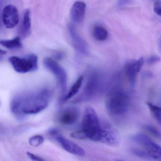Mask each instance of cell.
Listing matches in <instances>:
<instances>
[{
  "mask_svg": "<svg viewBox=\"0 0 161 161\" xmlns=\"http://www.w3.org/2000/svg\"><path fill=\"white\" fill-rule=\"evenodd\" d=\"M102 78L98 73L93 72L87 77L84 88L74 102L81 103L91 100L100 91L102 87Z\"/></svg>",
  "mask_w": 161,
  "mask_h": 161,
  "instance_id": "obj_4",
  "label": "cell"
},
{
  "mask_svg": "<svg viewBox=\"0 0 161 161\" xmlns=\"http://www.w3.org/2000/svg\"><path fill=\"white\" fill-rule=\"evenodd\" d=\"M8 61L14 70L19 73L33 72L38 69V57L35 54H29L24 57H10Z\"/></svg>",
  "mask_w": 161,
  "mask_h": 161,
  "instance_id": "obj_5",
  "label": "cell"
},
{
  "mask_svg": "<svg viewBox=\"0 0 161 161\" xmlns=\"http://www.w3.org/2000/svg\"><path fill=\"white\" fill-rule=\"evenodd\" d=\"M144 63L143 57L138 59L128 60L124 65V71L128 80L131 85L135 83L138 73L142 69Z\"/></svg>",
  "mask_w": 161,
  "mask_h": 161,
  "instance_id": "obj_9",
  "label": "cell"
},
{
  "mask_svg": "<svg viewBox=\"0 0 161 161\" xmlns=\"http://www.w3.org/2000/svg\"><path fill=\"white\" fill-rule=\"evenodd\" d=\"M52 92L44 89L23 92L16 95L10 102V111L16 118L22 120L25 116L39 113L49 105Z\"/></svg>",
  "mask_w": 161,
  "mask_h": 161,
  "instance_id": "obj_1",
  "label": "cell"
},
{
  "mask_svg": "<svg viewBox=\"0 0 161 161\" xmlns=\"http://www.w3.org/2000/svg\"><path fill=\"white\" fill-rule=\"evenodd\" d=\"M82 131L87 139L96 142H100L102 125L96 112L93 108H85L82 117Z\"/></svg>",
  "mask_w": 161,
  "mask_h": 161,
  "instance_id": "obj_3",
  "label": "cell"
},
{
  "mask_svg": "<svg viewBox=\"0 0 161 161\" xmlns=\"http://www.w3.org/2000/svg\"><path fill=\"white\" fill-rule=\"evenodd\" d=\"M131 1V0H117V5L118 6L122 7L129 3Z\"/></svg>",
  "mask_w": 161,
  "mask_h": 161,
  "instance_id": "obj_27",
  "label": "cell"
},
{
  "mask_svg": "<svg viewBox=\"0 0 161 161\" xmlns=\"http://www.w3.org/2000/svg\"><path fill=\"white\" fill-rule=\"evenodd\" d=\"M44 138L40 135H36L32 136L29 139V143L32 146L37 147L44 142Z\"/></svg>",
  "mask_w": 161,
  "mask_h": 161,
  "instance_id": "obj_21",
  "label": "cell"
},
{
  "mask_svg": "<svg viewBox=\"0 0 161 161\" xmlns=\"http://www.w3.org/2000/svg\"><path fill=\"white\" fill-rule=\"evenodd\" d=\"M100 142L109 146L116 147L119 145V141L118 137L114 130L110 126H102L101 139Z\"/></svg>",
  "mask_w": 161,
  "mask_h": 161,
  "instance_id": "obj_13",
  "label": "cell"
},
{
  "mask_svg": "<svg viewBox=\"0 0 161 161\" xmlns=\"http://www.w3.org/2000/svg\"><path fill=\"white\" fill-rule=\"evenodd\" d=\"M92 35L95 39L100 42L107 40L108 37V33L107 29L99 25H96L93 27Z\"/></svg>",
  "mask_w": 161,
  "mask_h": 161,
  "instance_id": "obj_17",
  "label": "cell"
},
{
  "mask_svg": "<svg viewBox=\"0 0 161 161\" xmlns=\"http://www.w3.org/2000/svg\"><path fill=\"white\" fill-rule=\"evenodd\" d=\"M132 153L134 155L137 156V157H140V158H143L146 159H152L151 157L149 156L147 151H144V150H140V149H132Z\"/></svg>",
  "mask_w": 161,
  "mask_h": 161,
  "instance_id": "obj_22",
  "label": "cell"
},
{
  "mask_svg": "<svg viewBox=\"0 0 161 161\" xmlns=\"http://www.w3.org/2000/svg\"><path fill=\"white\" fill-rule=\"evenodd\" d=\"M146 104L154 118L161 125V107L154 105L150 102H147Z\"/></svg>",
  "mask_w": 161,
  "mask_h": 161,
  "instance_id": "obj_19",
  "label": "cell"
},
{
  "mask_svg": "<svg viewBox=\"0 0 161 161\" xmlns=\"http://www.w3.org/2000/svg\"><path fill=\"white\" fill-rule=\"evenodd\" d=\"M6 53V51H4V50L0 49V56L4 55H5Z\"/></svg>",
  "mask_w": 161,
  "mask_h": 161,
  "instance_id": "obj_28",
  "label": "cell"
},
{
  "mask_svg": "<svg viewBox=\"0 0 161 161\" xmlns=\"http://www.w3.org/2000/svg\"><path fill=\"white\" fill-rule=\"evenodd\" d=\"M71 136L72 138H75V139H79V140L87 139L86 136H85V134L83 133L82 130L73 132V133L71 134Z\"/></svg>",
  "mask_w": 161,
  "mask_h": 161,
  "instance_id": "obj_23",
  "label": "cell"
},
{
  "mask_svg": "<svg viewBox=\"0 0 161 161\" xmlns=\"http://www.w3.org/2000/svg\"><path fill=\"white\" fill-rule=\"evenodd\" d=\"M124 161L120 160H117V161Z\"/></svg>",
  "mask_w": 161,
  "mask_h": 161,
  "instance_id": "obj_29",
  "label": "cell"
},
{
  "mask_svg": "<svg viewBox=\"0 0 161 161\" xmlns=\"http://www.w3.org/2000/svg\"><path fill=\"white\" fill-rule=\"evenodd\" d=\"M80 115V110L76 107L65 108L59 114L58 121L63 125H72L75 124Z\"/></svg>",
  "mask_w": 161,
  "mask_h": 161,
  "instance_id": "obj_12",
  "label": "cell"
},
{
  "mask_svg": "<svg viewBox=\"0 0 161 161\" xmlns=\"http://www.w3.org/2000/svg\"><path fill=\"white\" fill-rule=\"evenodd\" d=\"M68 29L74 48L80 53L84 55H88L89 49L88 44L85 40L79 35L74 25L69 24Z\"/></svg>",
  "mask_w": 161,
  "mask_h": 161,
  "instance_id": "obj_11",
  "label": "cell"
},
{
  "mask_svg": "<svg viewBox=\"0 0 161 161\" xmlns=\"http://www.w3.org/2000/svg\"><path fill=\"white\" fill-rule=\"evenodd\" d=\"M43 63L45 68L55 76L62 93H65L68 85V75L65 69L50 58H44Z\"/></svg>",
  "mask_w": 161,
  "mask_h": 161,
  "instance_id": "obj_6",
  "label": "cell"
},
{
  "mask_svg": "<svg viewBox=\"0 0 161 161\" xmlns=\"http://www.w3.org/2000/svg\"><path fill=\"white\" fill-rule=\"evenodd\" d=\"M154 10L158 15L161 16V0H155Z\"/></svg>",
  "mask_w": 161,
  "mask_h": 161,
  "instance_id": "obj_24",
  "label": "cell"
},
{
  "mask_svg": "<svg viewBox=\"0 0 161 161\" xmlns=\"http://www.w3.org/2000/svg\"><path fill=\"white\" fill-rule=\"evenodd\" d=\"M0 44L10 50L20 49L23 47L21 38L19 36L16 37L12 39L0 40Z\"/></svg>",
  "mask_w": 161,
  "mask_h": 161,
  "instance_id": "obj_18",
  "label": "cell"
},
{
  "mask_svg": "<svg viewBox=\"0 0 161 161\" xmlns=\"http://www.w3.org/2000/svg\"><path fill=\"white\" fill-rule=\"evenodd\" d=\"M143 129L151 136L157 139H161V132L157 128L151 125H145L143 127Z\"/></svg>",
  "mask_w": 161,
  "mask_h": 161,
  "instance_id": "obj_20",
  "label": "cell"
},
{
  "mask_svg": "<svg viewBox=\"0 0 161 161\" xmlns=\"http://www.w3.org/2000/svg\"><path fill=\"white\" fill-rule=\"evenodd\" d=\"M86 6L85 3L78 1L73 5L71 10L72 19L77 24H80L83 21L85 18Z\"/></svg>",
  "mask_w": 161,
  "mask_h": 161,
  "instance_id": "obj_14",
  "label": "cell"
},
{
  "mask_svg": "<svg viewBox=\"0 0 161 161\" xmlns=\"http://www.w3.org/2000/svg\"><path fill=\"white\" fill-rule=\"evenodd\" d=\"M1 101H0V106H1Z\"/></svg>",
  "mask_w": 161,
  "mask_h": 161,
  "instance_id": "obj_30",
  "label": "cell"
},
{
  "mask_svg": "<svg viewBox=\"0 0 161 161\" xmlns=\"http://www.w3.org/2000/svg\"><path fill=\"white\" fill-rule=\"evenodd\" d=\"M2 21L7 28H14L19 21V11L15 6L8 5L5 7L2 13Z\"/></svg>",
  "mask_w": 161,
  "mask_h": 161,
  "instance_id": "obj_10",
  "label": "cell"
},
{
  "mask_svg": "<svg viewBox=\"0 0 161 161\" xmlns=\"http://www.w3.org/2000/svg\"><path fill=\"white\" fill-rule=\"evenodd\" d=\"M26 154H27V156H28V158L33 161H46L41 157L35 155V154H33L31 152H27Z\"/></svg>",
  "mask_w": 161,
  "mask_h": 161,
  "instance_id": "obj_26",
  "label": "cell"
},
{
  "mask_svg": "<svg viewBox=\"0 0 161 161\" xmlns=\"http://www.w3.org/2000/svg\"><path fill=\"white\" fill-rule=\"evenodd\" d=\"M31 33V21L30 10H25L24 14L23 20L21 26L20 34L23 38H25L30 36Z\"/></svg>",
  "mask_w": 161,
  "mask_h": 161,
  "instance_id": "obj_15",
  "label": "cell"
},
{
  "mask_svg": "<svg viewBox=\"0 0 161 161\" xmlns=\"http://www.w3.org/2000/svg\"><path fill=\"white\" fill-rule=\"evenodd\" d=\"M49 133L65 151L78 157H83L85 156V151L83 148L60 135L56 130H51Z\"/></svg>",
  "mask_w": 161,
  "mask_h": 161,
  "instance_id": "obj_8",
  "label": "cell"
},
{
  "mask_svg": "<svg viewBox=\"0 0 161 161\" xmlns=\"http://www.w3.org/2000/svg\"><path fill=\"white\" fill-rule=\"evenodd\" d=\"M161 58L158 56L153 55L147 59V63L149 65H153L160 61Z\"/></svg>",
  "mask_w": 161,
  "mask_h": 161,
  "instance_id": "obj_25",
  "label": "cell"
},
{
  "mask_svg": "<svg viewBox=\"0 0 161 161\" xmlns=\"http://www.w3.org/2000/svg\"><path fill=\"white\" fill-rule=\"evenodd\" d=\"M83 79H84V77L82 75H80L78 77L77 80L73 84L68 93L63 96L62 99L63 102H66L70 98H72L78 93L82 85Z\"/></svg>",
  "mask_w": 161,
  "mask_h": 161,
  "instance_id": "obj_16",
  "label": "cell"
},
{
  "mask_svg": "<svg viewBox=\"0 0 161 161\" xmlns=\"http://www.w3.org/2000/svg\"><path fill=\"white\" fill-rule=\"evenodd\" d=\"M132 140L144 147L152 159L161 161V147L149 137L142 133H138L133 135Z\"/></svg>",
  "mask_w": 161,
  "mask_h": 161,
  "instance_id": "obj_7",
  "label": "cell"
},
{
  "mask_svg": "<svg viewBox=\"0 0 161 161\" xmlns=\"http://www.w3.org/2000/svg\"><path fill=\"white\" fill-rule=\"evenodd\" d=\"M130 106V97L126 92L118 87L112 89L106 100L107 112L112 117H120L126 113Z\"/></svg>",
  "mask_w": 161,
  "mask_h": 161,
  "instance_id": "obj_2",
  "label": "cell"
}]
</instances>
